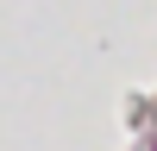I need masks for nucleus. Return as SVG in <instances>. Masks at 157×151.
Here are the masks:
<instances>
[]
</instances>
